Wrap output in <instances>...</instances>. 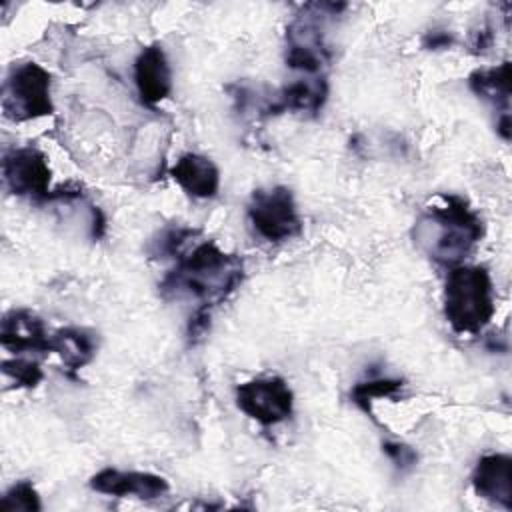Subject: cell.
I'll return each instance as SVG.
<instances>
[{
    "label": "cell",
    "mask_w": 512,
    "mask_h": 512,
    "mask_svg": "<svg viewBox=\"0 0 512 512\" xmlns=\"http://www.w3.org/2000/svg\"><path fill=\"white\" fill-rule=\"evenodd\" d=\"M52 78L36 62H24L8 74L2 92L4 116L14 122H26L54 112L50 98Z\"/></svg>",
    "instance_id": "277c9868"
},
{
    "label": "cell",
    "mask_w": 512,
    "mask_h": 512,
    "mask_svg": "<svg viewBox=\"0 0 512 512\" xmlns=\"http://www.w3.org/2000/svg\"><path fill=\"white\" fill-rule=\"evenodd\" d=\"M200 232L194 228L184 226H170L164 228L152 242H150V256L152 258H180L182 248L190 242V238L198 236Z\"/></svg>",
    "instance_id": "e0dca14e"
},
{
    "label": "cell",
    "mask_w": 512,
    "mask_h": 512,
    "mask_svg": "<svg viewBox=\"0 0 512 512\" xmlns=\"http://www.w3.org/2000/svg\"><path fill=\"white\" fill-rule=\"evenodd\" d=\"M484 236V222L456 194H442L440 204L428 206L414 226L416 242L432 260L458 266Z\"/></svg>",
    "instance_id": "7a4b0ae2"
},
{
    "label": "cell",
    "mask_w": 512,
    "mask_h": 512,
    "mask_svg": "<svg viewBox=\"0 0 512 512\" xmlns=\"http://www.w3.org/2000/svg\"><path fill=\"white\" fill-rule=\"evenodd\" d=\"M98 348V338L94 332L78 326H66L50 334V352H56L68 372L74 374L92 362Z\"/></svg>",
    "instance_id": "5bb4252c"
},
{
    "label": "cell",
    "mask_w": 512,
    "mask_h": 512,
    "mask_svg": "<svg viewBox=\"0 0 512 512\" xmlns=\"http://www.w3.org/2000/svg\"><path fill=\"white\" fill-rule=\"evenodd\" d=\"M134 82L142 104L156 106L172 92V70L158 42L140 50L134 62Z\"/></svg>",
    "instance_id": "9c48e42d"
},
{
    "label": "cell",
    "mask_w": 512,
    "mask_h": 512,
    "mask_svg": "<svg viewBox=\"0 0 512 512\" xmlns=\"http://www.w3.org/2000/svg\"><path fill=\"white\" fill-rule=\"evenodd\" d=\"M468 86L478 98L490 102L494 108H500L502 114H508L512 94V70L508 60L494 68L474 70L468 76Z\"/></svg>",
    "instance_id": "9a60e30c"
},
{
    "label": "cell",
    "mask_w": 512,
    "mask_h": 512,
    "mask_svg": "<svg viewBox=\"0 0 512 512\" xmlns=\"http://www.w3.org/2000/svg\"><path fill=\"white\" fill-rule=\"evenodd\" d=\"M104 232H106V218H104L102 210L94 206V208H92V222H90V234H92V238H94V240H98V238H102V236H104Z\"/></svg>",
    "instance_id": "603a6c76"
},
{
    "label": "cell",
    "mask_w": 512,
    "mask_h": 512,
    "mask_svg": "<svg viewBox=\"0 0 512 512\" xmlns=\"http://www.w3.org/2000/svg\"><path fill=\"white\" fill-rule=\"evenodd\" d=\"M2 372L16 382V386L24 388H34L42 380V368L38 366L36 360H26V358H14V360H4L2 362Z\"/></svg>",
    "instance_id": "d6986e66"
},
{
    "label": "cell",
    "mask_w": 512,
    "mask_h": 512,
    "mask_svg": "<svg viewBox=\"0 0 512 512\" xmlns=\"http://www.w3.org/2000/svg\"><path fill=\"white\" fill-rule=\"evenodd\" d=\"M210 320H212V308L198 306L196 312L190 316L188 328H186V336L190 344H196L206 336V332L210 330Z\"/></svg>",
    "instance_id": "44dd1931"
},
{
    "label": "cell",
    "mask_w": 512,
    "mask_h": 512,
    "mask_svg": "<svg viewBox=\"0 0 512 512\" xmlns=\"http://www.w3.org/2000/svg\"><path fill=\"white\" fill-rule=\"evenodd\" d=\"M172 180L192 198H214L220 188V170L202 154H182L170 168Z\"/></svg>",
    "instance_id": "7c38bea8"
},
{
    "label": "cell",
    "mask_w": 512,
    "mask_h": 512,
    "mask_svg": "<svg viewBox=\"0 0 512 512\" xmlns=\"http://www.w3.org/2000/svg\"><path fill=\"white\" fill-rule=\"evenodd\" d=\"M402 386H404V380H400V378H372V380L358 382L350 390V398L362 412H366L370 418H374L372 416L374 398H384V396L392 398L402 390Z\"/></svg>",
    "instance_id": "2e32d148"
},
{
    "label": "cell",
    "mask_w": 512,
    "mask_h": 512,
    "mask_svg": "<svg viewBox=\"0 0 512 512\" xmlns=\"http://www.w3.org/2000/svg\"><path fill=\"white\" fill-rule=\"evenodd\" d=\"M0 342L12 352H50V334L30 310H10L0 324Z\"/></svg>",
    "instance_id": "8fae6325"
},
{
    "label": "cell",
    "mask_w": 512,
    "mask_h": 512,
    "mask_svg": "<svg viewBox=\"0 0 512 512\" xmlns=\"http://www.w3.org/2000/svg\"><path fill=\"white\" fill-rule=\"evenodd\" d=\"M494 288L484 266H452L444 284V318L456 334L474 336L494 318Z\"/></svg>",
    "instance_id": "3957f363"
},
{
    "label": "cell",
    "mask_w": 512,
    "mask_h": 512,
    "mask_svg": "<svg viewBox=\"0 0 512 512\" xmlns=\"http://www.w3.org/2000/svg\"><path fill=\"white\" fill-rule=\"evenodd\" d=\"M472 488L476 496L512 508V458L508 454L482 456L472 472Z\"/></svg>",
    "instance_id": "30bf717a"
},
{
    "label": "cell",
    "mask_w": 512,
    "mask_h": 512,
    "mask_svg": "<svg viewBox=\"0 0 512 512\" xmlns=\"http://www.w3.org/2000/svg\"><path fill=\"white\" fill-rule=\"evenodd\" d=\"M248 220L254 232L272 244L286 242L302 232L294 196L286 186L254 190L248 204Z\"/></svg>",
    "instance_id": "5b68a950"
},
{
    "label": "cell",
    "mask_w": 512,
    "mask_h": 512,
    "mask_svg": "<svg viewBox=\"0 0 512 512\" xmlns=\"http://www.w3.org/2000/svg\"><path fill=\"white\" fill-rule=\"evenodd\" d=\"M382 452L392 460V464L400 470H412L418 462V454L412 446L404 444V442H394V440H384L382 442Z\"/></svg>",
    "instance_id": "ffe728a7"
},
{
    "label": "cell",
    "mask_w": 512,
    "mask_h": 512,
    "mask_svg": "<svg viewBox=\"0 0 512 512\" xmlns=\"http://www.w3.org/2000/svg\"><path fill=\"white\" fill-rule=\"evenodd\" d=\"M496 132L504 138L510 140V114H502L496 122Z\"/></svg>",
    "instance_id": "d4e9b609"
},
{
    "label": "cell",
    "mask_w": 512,
    "mask_h": 512,
    "mask_svg": "<svg viewBox=\"0 0 512 512\" xmlns=\"http://www.w3.org/2000/svg\"><path fill=\"white\" fill-rule=\"evenodd\" d=\"M490 44H492V32H490V28H480L478 32H474L472 46H474L476 52H484Z\"/></svg>",
    "instance_id": "cb8c5ba5"
},
{
    "label": "cell",
    "mask_w": 512,
    "mask_h": 512,
    "mask_svg": "<svg viewBox=\"0 0 512 512\" xmlns=\"http://www.w3.org/2000/svg\"><path fill=\"white\" fill-rule=\"evenodd\" d=\"M2 174L12 194L46 202L50 194L52 170L46 156L38 148L22 146L6 152L2 160Z\"/></svg>",
    "instance_id": "52a82bcc"
},
{
    "label": "cell",
    "mask_w": 512,
    "mask_h": 512,
    "mask_svg": "<svg viewBox=\"0 0 512 512\" xmlns=\"http://www.w3.org/2000/svg\"><path fill=\"white\" fill-rule=\"evenodd\" d=\"M90 488L100 494H108L116 498L132 496L140 500H154L164 496L170 490L168 480L158 474L134 472V470L122 472L116 468H104L96 472L90 478Z\"/></svg>",
    "instance_id": "ba28073f"
},
{
    "label": "cell",
    "mask_w": 512,
    "mask_h": 512,
    "mask_svg": "<svg viewBox=\"0 0 512 512\" xmlns=\"http://www.w3.org/2000/svg\"><path fill=\"white\" fill-rule=\"evenodd\" d=\"M0 508L10 510V512H14V510L38 512V510H42V504H40V496H38L36 488L32 486V482L20 480L2 496Z\"/></svg>",
    "instance_id": "ac0fdd59"
},
{
    "label": "cell",
    "mask_w": 512,
    "mask_h": 512,
    "mask_svg": "<svg viewBox=\"0 0 512 512\" xmlns=\"http://www.w3.org/2000/svg\"><path fill=\"white\" fill-rule=\"evenodd\" d=\"M328 98V82L324 76L310 80H296L282 88L272 100H268L266 116H274L286 110L316 114Z\"/></svg>",
    "instance_id": "4fadbf2b"
},
{
    "label": "cell",
    "mask_w": 512,
    "mask_h": 512,
    "mask_svg": "<svg viewBox=\"0 0 512 512\" xmlns=\"http://www.w3.org/2000/svg\"><path fill=\"white\" fill-rule=\"evenodd\" d=\"M452 44H454V36L448 30L434 28L422 36V48L426 50H444V48H450Z\"/></svg>",
    "instance_id": "7402d4cb"
},
{
    "label": "cell",
    "mask_w": 512,
    "mask_h": 512,
    "mask_svg": "<svg viewBox=\"0 0 512 512\" xmlns=\"http://www.w3.org/2000/svg\"><path fill=\"white\" fill-rule=\"evenodd\" d=\"M236 404L262 426H276L292 416L294 394L284 378H254L236 386Z\"/></svg>",
    "instance_id": "8992f818"
},
{
    "label": "cell",
    "mask_w": 512,
    "mask_h": 512,
    "mask_svg": "<svg viewBox=\"0 0 512 512\" xmlns=\"http://www.w3.org/2000/svg\"><path fill=\"white\" fill-rule=\"evenodd\" d=\"M242 278V258L206 240L178 258L160 282V292L170 298H194L200 306L214 308L240 286Z\"/></svg>",
    "instance_id": "6da1fadb"
}]
</instances>
